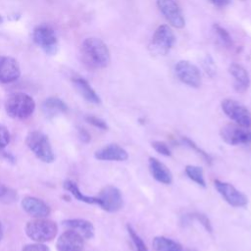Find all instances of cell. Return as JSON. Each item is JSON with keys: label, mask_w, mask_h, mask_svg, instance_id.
<instances>
[{"label": "cell", "mask_w": 251, "mask_h": 251, "mask_svg": "<svg viewBox=\"0 0 251 251\" xmlns=\"http://www.w3.org/2000/svg\"><path fill=\"white\" fill-rule=\"evenodd\" d=\"M154 251H183L182 246L176 240L166 236H156L152 241Z\"/></svg>", "instance_id": "7402d4cb"}, {"label": "cell", "mask_w": 251, "mask_h": 251, "mask_svg": "<svg viewBox=\"0 0 251 251\" xmlns=\"http://www.w3.org/2000/svg\"><path fill=\"white\" fill-rule=\"evenodd\" d=\"M58 232L57 224L45 218H36L25 226L26 235L35 242L44 243L55 238Z\"/></svg>", "instance_id": "3957f363"}, {"label": "cell", "mask_w": 251, "mask_h": 251, "mask_svg": "<svg viewBox=\"0 0 251 251\" xmlns=\"http://www.w3.org/2000/svg\"><path fill=\"white\" fill-rule=\"evenodd\" d=\"M21 204L24 211L34 218H46L50 214L49 206L36 197L26 196L22 200Z\"/></svg>", "instance_id": "9a60e30c"}, {"label": "cell", "mask_w": 251, "mask_h": 251, "mask_svg": "<svg viewBox=\"0 0 251 251\" xmlns=\"http://www.w3.org/2000/svg\"><path fill=\"white\" fill-rule=\"evenodd\" d=\"M126 230L127 233L134 245L135 251H148L147 246L145 245L144 241L142 240V238L137 234V232L134 230V228L131 226V225L127 224L126 225Z\"/></svg>", "instance_id": "4316f807"}, {"label": "cell", "mask_w": 251, "mask_h": 251, "mask_svg": "<svg viewBox=\"0 0 251 251\" xmlns=\"http://www.w3.org/2000/svg\"><path fill=\"white\" fill-rule=\"evenodd\" d=\"M85 121L88 124H90L91 126H95V127H97L99 129H103V130H107L108 129L107 123L104 120H102V119H100L98 117L88 115V116L85 117Z\"/></svg>", "instance_id": "f1b7e54d"}, {"label": "cell", "mask_w": 251, "mask_h": 251, "mask_svg": "<svg viewBox=\"0 0 251 251\" xmlns=\"http://www.w3.org/2000/svg\"><path fill=\"white\" fill-rule=\"evenodd\" d=\"M208 1L211 2L214 6H216L218 8L226 7L230 3V0H208Z\"/></svg>", "instance_id": "d590c367"}, {"label": "cell", "mask_w": 251, "mask_h": 251, "mask_svg": "<svg viewBox=\"0 0 251 251\" xmlns=\"http://www.w3.org/2000/svg\"><path fill=\"white\" fill-rule=\"evenodd\" d=\"M222 139L229 145L247 144L251 142V130L238 125L228 124L224 126L220 131Z\"/></svg>", "instance_id": "8fae6325"}, {"label": "cell", "mask_w": 251, "mask_h": 251, "mask_svg": "<svg viewBox=\"0 0 251 251\" xmlns=\"http://www.w3.org/2000/svg\"><path fill=\"white\" fill-rule=\"evenodd\" d=\"M10 132L8 128L0 124V149L6 147L10 142Z\"/></svg>", "instance_id": "4dcf8cb0"}, {"label": "cell", "mask_w": 251, "mask_h": 251, "mask_svg": "<svg viewBox=\"0 0 251 251\" xmlns=\"http://www.w3.org/2000/svg\"><path fill=\"white\" fill-rule=\"evenodd\" d=\"M34 43L39 46L46 54L54 55L58 50V40L54 29L47 25L36 26L32 32Z\"/></svg>", "instance_id": "52a82bcc"}, {"label": "cell", "mask_w": 251, "mask_h": 251, "mask_svg": "<svg viewBox=\"0 0 251 251\" xmlns=\"http://www.w3.org/2000/svg\"><path fill=\"white\" fill-rule=\"evenodd\" d=\"M148 165L152 176L158 182H161L163 184H171L173 182V175L171 171L161 161L154 157H150Z\"/></svg>", "instance_id": "e0dca14e"}, {"label": "cell", "mask_w": 251, "mask_h": 251, "mask_svg": "<svg viewBox=\"0 0 251 251\" xmlns=\"http://www.w3.org/2000/svg\"><path fill=\"white\" fill-rule=\"evenodd\" d=\"M2 237H3V227H2V224L0 222V241H1Z\"/></svg>", "instance_id": "8d00e7d4"}, {"label": "cell", "mask_w": 251, "mask_h": 251, "mask_svg": "<svg viewBox=\"0 0 251 251\" xmlns=\"http://www.w3.org/2000/svg\"><path fill=\"white\" fill-rule=\"evenodd\" d=\"M176 37L174 31L167 25H162L155 30L151 42L149 44V50L154 55H167L174 46Z\"/></svg>", "instance_id": "5b68a950"}, {"label": "cell", "mask_w": 251, "mask_h": 251, "mask_svg": "<svg viewBox=\"0 0 251 251\" xmlns=\"http://www.w3.org/2000/svg\"><path fill=\"white\" fill-rule=\"evenodd\" d=\"M42 111L46 118L52 119L58 114L68 112L67 104L58 97H49L42 104Z\"/></svg>", "instance_id": "44dd1931"}, {"label": "cell", "mask_w": 251, "mask_h": 251, "mask_svg": "<svg viewBox=\"0 0 251 251\" xmlns=\"http://www.w3.org/2000/svg\"><path fill=\"white\" fill-rule=\"evenodd\" d=\"M175 73L177 78L184 84L197 88L201 84V74L199 69L186 60L178 61L175 66Z\"/></svg>", "instance_id": "30bf717a"}, {"label": "cell", "mask_w": 251, "mask_h": 251, "mask_svg": "<svg viewBox=\"0 0 251 251\" xmlns=\"http://www.w3.org/2000/svg\"><path fill=\"white\" fill-rule=\"evenodd\" d=\"M22 251H49L48 247L43 243L36 242L32 244H26L23 247Z\"/></svg>", "instance_id": "1f68e13d"}, {"label": "cell", "mask_w": 251, "mask_h": 251, "mask_svg": "<svg viewBox=\"0 0 251 251\" xmlns=\"http://www.w3.org/2000/svg\"><path fill=\"white\" fill-rule=\"evenodd\" d=\"M223 112L238 126L246 128L251 127V113L241 103L233 99H225L222 101Z\"/></svg>", "instance_id": "8992f818"}, {"label": "cell", "mask_w": 251, "mask_h": 251, "mask_svg": "<svg viewBox=\"0 0 251 251\" xmlns=\"http://www.w3.org/2000/svg\"><path fill=\"white\" fill-rule=\"evenodd\" d=\"M156 4L171 25L176 28H182L184 26L185 21L183 15L175 0H157Z\"/></svg>", "instance_id": "7c38bea8"}, {"label": "cell", "mask_w": 251, "mask_h": 251, "mask_svg": "<svg viewBox=\"0 0 251 251\" xmlns=\"http://www.w3.org/2000/svg\"><path fill=\"white\" fill-rule=\"evenodd\" d=\"M186 176L194 182H196L198 185L202 187H206V181L204 178L203 170L198 166H192L187 165L184 169Z\"/></svg>", "instance_id": "cb8c5ba5"}, {"label": "cell", "mask_w": 251, "mask_h": 251, "mask_svg": "<svg viewBox=\"0 0 251 251\" xmlns=\"http://www.w3.org/2000/svg\"><path fill=\"white\" fill-rule=\"evenodd\" d=\"M13 194V192L10 191V189L2 182H0V198L3 199V198H7L8 199H12L13 197L11 196Z\"/></svg>", "instance_id": "836d02e7"}, {"label": "cell", "mask_w": 251, "mask_h": 251, "mask_svg": "<svg viewBox=\"0 0 251 251\" xmlns=\"http://www.w3.org/2000/svg\"><path fill=\"white\" fill-rule=\"evenodd\" d=\"M94 157L100 161H126L128 159L127 152L118 144H108L94 153Z\"/></svg>", "instance_id": "2e32d148"}, {"label": "cell", "mask_w": 251, "mask_h": 251, "mask_svg": "<svg viewBox=\"0 0 251 251\" xmlns=\"http://www.w3.org/2000/svg\"><path fill=\"white\" fill-rule=\"evenodd\" d=\"M57 251H82L83 237L73 229L63 232L56 243Z\"/></svg>", "instance_id": "5bb4252c"}, {"label": "cell", "mask_w": 251, "mask_h": 251, "mask_svg": "<svg viewBox=\"0 0 251 251\" xmlns=\"http://www.w3.org/2000/svg\"><path fill=\"white\" fill-rule=\"evenodd\" d=\"M78 136H79V138L82 142L87 143L90 140V134L84 128H79L78 129Z\"/></svg>", "instance_id": "e575fe53"}, {"label": "cell", "mask_w": 251, "mask_h": 251, "mask_svg": "<svg viewBox=\"0 0 251 251\" xmlns=\"http://www.w3.org/2000/svg\"><path fill=\"white\" fill-rule=\"evenodd\" d=\"M213 30H214L215 35L217 36L218 40L221 42L222 45H224L226 48H230L233 45L232 38L229 35V33L226 31V29L222 27L220 25L215 24L213 25Z\"/></svg>", "instance_id": "d4e9b609"}, {"label": "cell", "mask_w": 251, "mask_h": 251, "mask_svg": "<svg viewBox=\"0 0 251 251\" xmlns=\"http://www.w3.org/2000/svg\"><path fill=\"white\" fill-rule=\"evenodd\" d=\"M215 187L224 200L230 206L235 208H243L248 204L247 196L241 191L237 190L232 184L219 179L214 180Z\"/></svg>", "instance_id": "9c48e42d"}, {"label": "cell", "mask_w": 251, "mask_h": 251, "mask_svg": "<svg viewBox=\"0 0 251 251\" xmlns=\"http://www.w3.org/2000/svg\"><path fill=\"white\" fill-rule=\"evenodd\" d=\"M75 89L78 91V93L89 103L92 104H100L101 100L98 94L95 92V90L91 87L89 82L80 76L73 77L72 79Z\"/></svg>", "instance_id": "ffe728a7"}, {"label": "cell", "mask_w": 251, "mask_h": 251, "mask_svg": "<svg viewBox=\"0 0 251 251\" xmlns=\"http://www.w3.org/2000/svg\"><path fill=\"white\" fill-rule=\"evenodd\" d=\"M228 72L234 79V89L237 92H245L250 86V77L248 72L241 65L236 63L230 64Z\"/></svg>", "instance_id": "ac0fdd59"}, {"label": "cell", "mask_w": 251, "mask_h": 251, "mask_svg": "<svg viewBox=\"0 0 251 251\" xmlns=\"http://www.w3.org/2000/svg\"><path fill=\"white\" fill-rule=\"evenodd\" d=\"M191 220H196L198 223H200L203 227L208 231V232H212L213 231V227H212V224L209 220V218L207 216H205L204 214L201 213H192L189 215H186L183 217V224L185 223H190Z\"/></svg>", "instance_id": "484cf974"}, {"label": "cell", "mask_w": 251, "mask_h": 251, "mask_svg": "<svg viewBox=\"0 0 251 251\" xmlns=\"http://www.w3.org/2000/svg\"><path fill=\"white\" fill-rule=\"evenodd\" d=\"M184 251V250H183ZM185 251H194V250H185Z\"/></svg>", "instance_id": "74e56055"}, {"label": "cell", "mask_w": 251, "mask_h": 251, "mask_svg": "<svg viewBox=\"0 0 251 251\" xmlns=\"http://www.w3.org/2000/svg\"><path fill=\"white\" fill-rule=\"evenodd\" d=\"M64 188L66 190H68L69 192H71L73 194V196L77 199L78 201H81V202H84V203H87V204H96L98 203L97 201V198L96 197H93V196H87V195H84L80 189L78 188L77 184L71 180V179H66L64 181Z\"/></svg>", "instance_id": "603a6c76"}, {"label": "cell", "mask_w": 251, "mask_h": 251, "mask_svg": "<svg viewBox=\"0 0 251 251\" xmlns=\"http://www.w3.org/2000/svg\"><path fill=\"white\" fill-rule=\"evenodd\" d=\"M182 142H183L186 146H188L189 148H191L192 150H194L199 156H201L202 159H203L208 165H211V164H212V158H211V156H210L206 151H204L202 148H200L197 144H195L194 141H192L191 139H189V138H187V137H183V138H182Z\"/></svg>", "instance_id": "83f0119b"}, {"label": "cell", "mask_w": 251, "mask_h": 251, "mask_svg": "<svg viewBox=\"0 0 251 251\" xmlns=\"http://www.w3.org/2000/svg\"><path fill=\"white\" fill-rule=\"evenodd\" d=\"M80 54L84 64L91 69H103L109 65L111 60L107 45L96 37H88L83 40Z\"/></svg>", "instance_id": "6da1fadb"}, {"label": "cell", "mask_w": 251, "mask_h": 251, "mask_svg": "<svg viewBox=\"0 0 251 251\" xmlns=\"http://www.w3.org/2000/svg\"><path fill=\"white\" fill-rule=\"evenodd\" d=\"M63 225L78 232L83 238L90 239L94 236V226L91 222L84 219H68L63 221Z\"/></svg>", "instance_id": "d6986e66"}, {"label": "cell", "mask_w": 251, "mask_h": 251, "mask_svg": "<svg viewBox=\"0 0 251 251\" xmlns=\"http://www.w3.org/2000/svg\"><path fill=\"white\" fill-rule=\"evenodd\" d=\"M152 147L158 153H160L161 155H164V156H167V157L172 155V152H171L169 146L167 145V143H165L163 141H153L152 142Z\"/></svg>", "instance_id": "f546056e"}, {"label": "cell", "mask_w": 251, "mask_h": 251, "mask_svg": "<svg viewBox=\"0 0 251 251\" xmlns=\"http://www.w3.org/2000/svg\"><path fill=\"white\" fill-rule=\"evenodd\" d=\"M203 66H204V69H205L206 73H207L209 75L213 76V75H215V73H216V68H215V64H214V61H213V59L211 58V56H207V57L205 58V61H204Z\"/></svg>", "instance_id": "d6a6232c"}, {"label": "cell", "mask_w": 251, "mask_h": 251, "mask_svg": "<svg viewBox=\"0 0 251 251\" xmlns=\"http://www.w3.org/2000/svg\"><path fill=\"white\" fill-rule=\"evenodd\" d=\"M96 198L98 201L97 205L110 213L121 210L124 204L122 192L119 188L113 185H107L103 187Z\"/></svg>", "instance_id": "ba28073f"}, {"label": "cell", "mask_w": 251, "mask_h": 251, "mask_svg": "<svg viewBox=\"0 0 251 251\" xmlns=\"http://www.w3.org/2000/svg\"><path fill=\"white\" fill-rule=\"evenodd\" d=\"M35 110L33 98L23 92L11 94L5 102V111L13 119L25 120L29 118Z\"/></svg>", "instance_id": "7a4b0ae2"}, {"label": "cell", "mask_w": 251, "mask_h": 251, "mask_svg": "<svg viewBox=\"0 0 251 251\" xmlns=\"http://www.w3.org/2000/svg\"><path fill=\"white\" fill-rule=\"evenodd\" d=\"M21 75L18 61L11 56H0V82L11 83Z\"/></svg>", "instance_id": "4fadbf2b"}, {"label": "cell", "mask_w": 251, "mask_h": 251, "mask_svg": "<svg viewBox=\"0 0 251 251\" xmlns=\"http://www.w3.org/2000/svg\"><path fill=\"white\" fill-rule=\"evenodd\" d=\"M25 143L29 150L42 162L52 163L55 159L53 149L49 138L39 130L28 132L25 137Z\"/></svg>", "instance_id": "277c9868"}]
</instances>
